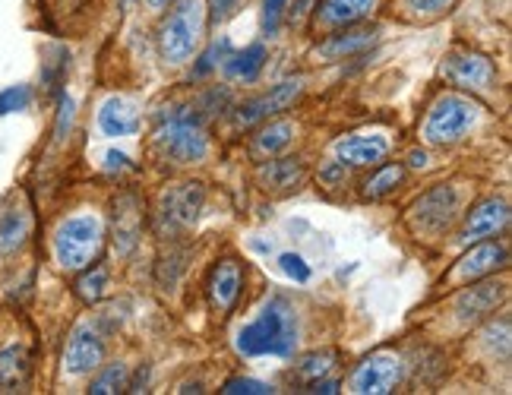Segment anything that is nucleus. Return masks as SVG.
Returning a JSON list of instances; mask_svg holds the SVG:
<instances>
[{
	"label": "nucleus",
	"mask_w": 512,
	"mask_h": 395,
	"mask_svg": "<svg viewBox=\"0 0 512 395\" xmlns=\"http://www.w3.org/2000/svg\"><path fill=\"white\" fill-rule=\"evenodd\" d=\"M298 345V329L285 301H269L250 326L238 332V351L247 358H288Z\"/></svg>",
	"instance_id": "1"
},
{
	"label": "nucleus",
	"mask_w": 512,
	"mask_h": 395,
	"mask_svg": "<svg viewBox=\"0 0 512 395\" xmlns=\"http://www.w3.org/2000/svg\"><path fill=\"white\" fill-rule=\"evenodd\" d=\"M155 146H159L162 155L177 165L203 162L206 152H209V140H206L200 114H196L193 108H177V111L162 114L159 130H155Z\"/></svg>",
	"instance_id": "2"
},
{
	"label": "nucleus",
	"mask_w": 512,
	"mask_h": 395,
	"mask_svg": "<svg viewBox=\"0 0 512 395\" xmlns=\"http://www.w3.org/2000/svg\"><path fill=\"white\" fill-rule=\"evenodd\" d=\"M206 29V7L203 0H181L165 19L159 32V51L168 64H187L193 51L200 48Z\"/></svg>",
	"instance_id": "3"
},
{
	"label": "nucleus",
	"mask_w": 512,
	"mask_h": 395,
	"mask_svg": "<svg viewBox=\"0 0 512 395\" xmlns=\"http://www.w3.org/2000/svg\"><path fill=\"white\" fill-rule=\"evenodd\" d=\"M478 117H481V108L475 102H468L462 95H443L433 102L424 121V140L433 146L459 143L478 127Z\"/></svg>",
	"instance_id": "4"
},
{
	"label": "nucleus",
	"mask_w": 512,
	"mask_h": 395,
	"mask_svg": "<svg viewBox=\"0 0 512 395\" xmlns=\"http://www.w3.org/2000/svg\"><path fill=\"white\" fill-rule=\"evenodd\" d=\"M98 247H102V222L95 215H73L54 234V256L70 272L86 269Z\"/></svg>",
	"instance_id": "5"
},
{
	"label": "nucleus",
	"mask_w": 512,
	"mask_h": 395,
	"mask_svg": "<svg viewBox=\"0 0 512 395\" xmlns=\"http://www.w3.org/2000/svg\"><path fill=\"white\" fill-rule=\"evenodd\" d=\"M402 364L392 354H373L351 373V392L358 395H386L399 386Z\"/></svg>",
	"instance_id": "6"
},
{
	"label": "nucleus",
	"mask_w": 512,
	"mask_h": 395,
	"mask_svg": "<svg viewBox=\"0 0 512 395\" xmlns=\"http://www.w3.org/2000/svg\"><path fill=\"white\" fill-rule=\"evenodd\" d=\"M102 358H105V342H102V335H98V329L92 323L76 326L64 351V370L70 377H83V373L98 370Z\"/></svg>",
	"instance_id": "7"
},
{
	"label": "nucleus",
	"mask_w": 512,
	"mask_h": 395,
	"mask_svg": "<svg viewBox=\"0 0 512 395\" xmlns=\"http://www.w3.org/2000/svg\"><path fill=\"white\" fill-rule=\"evenodd\" d=\"M459 209V190L456 187H446V184H437L433 190H427L421 200L415 203V209H411V215H415V222L427 231H443L452 215H456Z\"/></svg>",
	"instance_id": "8"
},
{
	"label": "nucleus",
	"mask_w": 512,
	"mask_h": 395,
	"mask_svg": "<svg viewBox=\"0 0 512 395\" xmlns=\"http://www.w3.org/2000/svg\"><path fill=\"white\" fill-rule=\"evenodd\" d=\"M301 79H285V83H279V86H272L266 95H260V98H253V102H247L241 111H238V124L241 127H250V124H256V121H263V117H272V114H279V111H285L294 98L301 95Z\"/></svg>",
	"instance_id": "9"
},
{
	"label": "nucleus",
	"mask_w": 512,
	"mask_h": 395,
	"mask_svg": "<svg viewBox=\"0 0 512 395\" xmlns=\"http://www.w3.org/2000/svg\"><path fill=\"white\" fill-rule=\"evenodd\" d=\"M443 73L449 83H456L462 89H490L497 79L494 67H490V61L481 54H452Z\"/></svg>",
	"instance_id": "10"
},
{
	"label": "nucleus",
	"mask_w": 512,
	"mask_h": 395,
	"mask_svg": "<svg viewBox=\"0 0 512 395\" xmlns=\"http://www.w3.org/2000/svg\"><path fill=\"white\" fill-rule=\"evenodd\" d=\"M389 152L386 133H351L336 143V155L342 165H377Z\"/></svg>",
	"instance_id": "11"
},
{
	"label": "nucleus",
	"mask_w": 512,
	"mask_h": 395,
	"mask_svg": "<svg viewBox=\"0 0 512 395\" xmlns=\"http://www.w3.org/2000/svg\"><path fill=\"white\" fill-rule=\"evenodd\" d=\"M244 285V269L238 260H222L209 275V301L219 313H228L241 298Z\"/></svg>",
	"instance_id": "12"
},
{
	"label": "nucleus",
	"mask_w": 512,
	"mask_h": 395,
	"mask_svg": "<svg viewBox=\"0 0 512 395\" xmlns=\"http://www.w3.org/2000/svg\"><path fill=\"white\" fill-rule=\"evenodd\" d=\"M506 222H509V206L503 200H484L468 212L462 237L468 244H478L484 237H494L497 231H503Z\"/></svg>",
	"instance_id": "13"
},
{
	"label": "nucleus",
	"mask_w": 512,
	"mask_h": 395,
	"mask_svg": "<svg viewBox=\"0 0 512 395\" xmlns=\"http://www.w3.org/2000/svg\"><path fill=\"white\" fill-rule=\"evenodd\" d=\"M506 288L500 282H484V285H471L468 291L459 294L456 301V313L462 323H478L481 316H487L500 301H503Z\"/></svg>",
	"instance_id": "14"
},
{
	"label": "nucleus",
	"mask_w": 512,
	"mask_h": 395,
	"mask_svg": "<svg viewBox=\"0 0 512 395\" xmlns=\"http://www.w3.org/2000/svg\"><path fill=\"white\" fill-rule=\"evenodd\" d=\"M32 231V212L23 203H10L0 209V256L16 253L29 241Z\"/></svg>",
	"instance_id": "15"
},
{
	"label": "nucleus",
	"mask_w": 512,
	"mask_h": 395,
	"mask_svg": "<svg viewBox=\"0 0 512 395\" xmlns=\"http://www.w3.org/2000/svg\"><path fill=\"white\" fill-rule=\"evenodd\" d=\"M29 354L23 345H10L0 351V392H23V386L29 383Z\"/></svg>",
	"instance_id": "16"
},
{
	"label": "nucleus",
	"mask_w": 512,
	"mask_h": 395,
	"mask_svg": "<svg viewBox=\"0 0 512 395\" xmlns=\"http://www.w3.org/2000/svg\"><path fill=\"white\" fill-rule=\"evenodd\" d=\"M500 266H506V247H500V244H481V247H475L459 263L456 279L468 282V279H478V275H487V272H494Z\"/></svg>",
	"instance_id": "17"
},
{
	"label": "nucleus",
	"mask_w": 512,
	"mask_h": 395,
	"mask_svg": "<svg viewBox=\"0 0 512 395\" xmlns=\"http://www.w3.org/2000/svg\"><path fill=\"white\" fill-rule=\"evenodd\" d=\"M98 127H102L105 136H130L136 133V114L124 98H108L102 111H98Z\"/></svg>",
	"instance_id": "18"
},
{
	"label": "nucleus",
	"mask_w": 512,
	"mask_h": 395,
	"mask_svg": "<svg viewBox=\"0 0 512 395\" xmlns=\"http://www.w3.org/2000/svg\"><path fill=\"white\" fill-rule=\"evenodd\" d=\"M200 206H203V190H200V184H184L181 190H174L168 196V203H165L168 212L165 215H171L177 225H190L196 219V212H200Z\"/></svg>",
	"instance_id": "19"
},
{
	"label": "nucleus",
	"mask_w": 512,
	"mask_h": 395,
	"mask_svg": "<svg viewBox=\"0 0 512 395\" xmlns=\"http://www.w3.org/2000/svg\"><path fill=\"white\" fill-rule=\"evenodd\" d=\"M377 0H323V19L329 26H348L358 23L361 16L373 10Z\"/></svg>",
	"instance_id": "20"
},
{
	"label": "nucleus",
	"mask_w": 512,
	"mask_h": 395,
	"mask_svg": "<svg viewBox=\"0 0 512 395\" xmlns=\"http://www.w3.org/2000/svg\"><path fill=\"white\" fill-rule=\"evenodd\" d=\"M263 64H266V48L263 45H250L241 54L231 57V61L225 64V73L234 76V79H244V83H253V79L260 76Z\"/></svg>",
	"instance_id": "21"
},
{
	"label": "nucleus",
	"mask_w": 512,
	"mask_h": 395,
	"mask_svg": "<svg viewBox=\"0 0 512 395\" xmlns=\"http://www.w3.org/2000/svg\"><path fill=\"white\" fill-rule=\"evenodd\" d=\"M370 42H373V29H351V32H342V35H332L320 51L326 57H342V54L367 48Z\"/></svg>",
	"instance_id": "22"
},
{
	"label": "nucleus",
	"mask_w": 512,
	"mask_h": 395,
	"mask_svg": "<svg viewBox=\"0 0 512 395\" xmlns=\"http://www.w3.org/2000/svg\"><path fill=\"white\" fill-rule=\"evenodd\" d=\"M294 140V127L288 121L269 124L260 136H256V152L260 155H279L282 149H288Z\"/></svg>",
	"instance_id": "23"
},
{
	"label": "nucleus",
	"mask_w": 512,
	"mask_h": 395,
	"mask_svg": "<svg viewBox=\"0 0 512 395\" xmlns=\"http://www.w3.org/2000/svg\"><path fill=\"white\" fill-rule=\"evenodd\" d=\"M402 165H383L373 177H367L364 184V196H370V200H380V196L392 193L399 184H402Z\"/></svg>",
	"instance_id": "24"
},
{
	"label": "nucleus",
	"mask_w": 512,
	"mask_h": 395,
	"mask_svg": "<svg viewBox=\"0 0 512 395\" xmlns=\"http://www.w3.org/2000/svg\"><path fill=\"white\" fill-rule=\"evenodd\" d=\"M105 291H108V269H102V266H95L76 279V294H80L86 304L102 301Z\"/></svg>",
	"instance_id": "25"
},
{
	"label": "nucleus",
	"mask_w": 512,
	"mask_h": 395,
	"mask_svg": "<svg viewBox=\"0 0 512 395\" xmlns=\"http://www.w3.org/2000/svg\"><path fill=\"white\" fill-rule=\"evenodd\" d=\"M301 177H304V168L298 165V162H269L266 168H263V181L269 184V187H294V184H301Z\"/></svg>",
	"instance_id": "26"
},
{
	"label": "nucleus",
	"mask_w": 512,
	"mask_h": 395,
	"mask_svg": "<svg viewBox=\"0 0 512 395\" xmlns=\"http://www.w3.org/2000/svg\"><path fill=\"white\" fill-rule=\"evenodd\" d=\"M121 389H127V367L124 364H111L92 380L89 392L92 395H108V392H121Z\"/></svg>",
	"instance_id": "27"
},
{
	"label": "nucleus",
	"mask_w": 512,
	"mask_h": 395,
	"mask_svg": "<svg viewBox=\"0 0 512 395\" xmlns=\"http://www.w3.org/2000/svg\"><path fill=\"white\" fill-rule=\"evenodd\" d=\"M29 105H32V86L19 83V86H7V89H0V117H7V114H19V111H26Z\"/></svg>",
	"instance_id": "28"
},
{
	"label": "nucleus",
	"mask_w": 512,
	"mask_h": 395,
	"mask_svg": "<svg viewBox=\"0 0 512 395\" xmlns=\"http://www.w3.org/2000/svg\"><path fill=\"white\" fill-rule=\"evenodd\" d=\"M279 266H282V272L285 275H291L294 282H310V266L304 263V256L301 253H282L279 256Z\"/></svg>",
	"instance_id": "29"
},
{
	"label": "nucleus",
	"mask_w": 512,
	"mask_h": 395,
	"mask_svg": "<svg viewBox=\"0 0 512 395\" xmlns=\"http://www.w3.org/2000/svg\"><path fill=\"white\" fill-rule=\"evenodd\" d=\"M285 4H288V0H263V32H266V35H275V32H279Z\"/></svg>",
	"instance_id": "30"
},
{
	"label": "nucleus",
	"mask_w": 512,
	"mask_h": 395,
	"mask_svg": "<svg viewBox=\"0 0 512 395\" xmlns=\"http://www.w3.org/2000/svg\"><path fill=\"white\" fill-rule=\"evenodd\" d=\"M329 367H332V354H310V358L301 364V377L317 380L323 373H329Z\"/></svg>",
	"instance_id": "31"
},
{
	"label": "nucleus",
	"mask_w": 512,
	"mask_h": 395,
	"mask_svg": "<svg viewBox=\"0 0 512 395\" xmlns=\"http://www.w3.org/2000/svg\"><path fill=\"white\" fill-rule=\"evenodd\" d=\"M222 392H228V395H266V392H272L266 383H260V380H228L225 383V389Z\"/></svg>",
	"instance_id": "32"
},
{
	"label": "nucleus",
	"mask_w": 512,
	"mask_h": 395,
	"mask_svg": "<svg viewBox=\"0 0 512 395\" xmlns=\"http://www.w3.org/2000/svg\"><path fill=\"white\" fill-rule=\"evenodd\" d=\"M228 48H231V45H228V38H222V42H215V45H212V48H209V51L203 54L200 67H196L193 73H196V76H206V73H209V70H212L215 64H219V57H222V54H225Z\"/></svg>",
	"instance_id": "33"
},
{
	"label": "nucleus",
	"mask_w": 512,
	"mask_h": 395,
	"mask_svg": "<svg viewBox=\"0 0 512 395\" xmlns=\"http://www.w3.org/2000/svg\"><path fill=\"white\" fill-rule=\"evenodd\" d=\"M408 10H415V13H424V16H437L443 10H449L456 0H405Z\"/></svg>",
	"instance_id": "34"
},
{
	"label": "nucleus",
	"mask_w": 512,
	"mask_h": 395,
	"mask_svg": "<svg viewBox=\"0 0 512 395\" xmlns=\"http://www.w3.org/2000/svg\"><path fill=\"white\" fill-rule=\"evenodd\" d=\"M73 124V98H61V114H57V127H54V136L57 140H64V133L70 130Z\"/></svg>",
	"instance_id": "35"
},
{
	"label": "nucleus",
	"mask_w": 512,
	"mask_h": 395,
	"mask_svg": "<svg viewBox=\"0 0 512 395\" xmlns=\"http://www.w3.org/2000/svg\"><path fill=\"white\" fill-rule=\"evenodd\" d=\"M105 162H108L111 171H114V168L121 171V168H127V155H124V152H108V155H105Z\"/></svg>",
	"instance_id": "36"
},
{
	"label": "nucleus",
	"mask_w": 512,
	"mask_h": 395,
	"mask_svg": "<svg viewBox=\"0 0 512 395\" xmlns=\"http://www.w3.org/2000/svg\"><path fill=\"white\" fill-rule=\"evenodd\" d=\"M310 392H326V395H332V392H339V383H336V380H320V377H317V383H313Z\"/></svg>",
	"instance_id": "37"
},
{
	"label": "nucleus",
	"mask_w": 512,
	"mask_h": 395,
	"mask_svg": "<svg viewBox=\"0 0 512 395\" xmlns=\"http://www.w3.org/2000/svg\"><path fill=\"white\" fill-rule=\"evenodd\" d=\"M231 4H234V0H215V19H219V16H225Z\"/></svg>",
	"instance_id": "38"
},
{
	"label": "nucleus",
	"mask_w": 512,
	"mask_h": 395,
	"mask_svg": "<svg viewBox=\"0 0 512 395\" xmlns=\"http://www.w3.org/2000/svg\"><path fill=\"white\" fill-rule=\"evenodd\" d=\"M411 165H415V168H424V165H427V155H424V152H411Z\"/></svg>",
	"instance_id": "39"
},
{
	"label": "nucleus",
	"mask_w": 512,
	"mask_h": 395,
	"mask_svg": "<svg viewBox=\"0 0 512 395\" xmlns=\"http://www.w3.org/2000/svg\"><path fill=\"white\" fill-rule=\"evenodd\" d=\"M146 4H149L152 10H162V7H168V4H174V0H146Z\"/></svg>",
	"instance_id": "40"
}]
</instances>
